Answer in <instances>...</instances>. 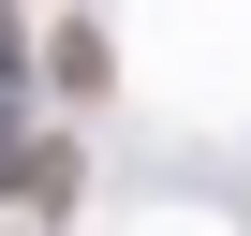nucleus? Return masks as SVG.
Returning <instances> with one entry per match:
<instances>
[{"label": "nucleus", "instance_id": "nucleus-1", "mask_svg": "<svg viewBox=\"0 0 251 236\" xmlns=\"http://www.w3.org/2000/svg\"><path fill=\"white\" fill-rule=\"evenodd\" d=\"M0 192H15V207H74V148H45V133H0Z\"/></svg>", "mask_w": 251, "mask_h": 236}, {"label": "nucleus", "instance_id": "nucleus-2", "mask_svg": "<svg viewBox=\"0 0 251 236\" xmlns=\"http://www.w3.org/2000/svg\"><path fill=\"white\" fill-rule=\"evenodd\" d=\"M45 74L89 103V89H103V30H74V15H59V30H45Z\"/></svg>", "mask_w": 251, "mask_h": 236}, {"label": "nucleus", "instance_id": "nucleus-3", "mask_svg": "<svg viewBox=\"0 0 251 236\" xmlns=\"http://www.w3.org/2000/svg\"><path fill=\"white\" fill-rule=\"evenodd\" d=\"M0 59H15V30H0Z\"/></svg>", "mask_w": 251, "mask_h": 236}]
</instances>
